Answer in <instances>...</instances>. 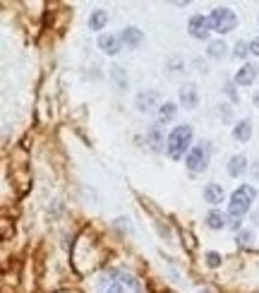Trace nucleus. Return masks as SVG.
Returning a JSON list of instances; mask_svg holds the SVG:
<instances>
[{"instance_id": "obj_24", "label": "nucleus", "mask_w": 259, "mask_h": 293, "mask_svg": "<svg viewBox=\"0 0 259 293\" xmlns=\"http://www.w3.org/2000/svg\"><path fill=\"white\" fill-rule=\"evenodd\" d=\"M250 53H255V56H259V36H257V39H252V41H250Z\"/></svg>"}, {"instance_id": "obj_18", "label": "nucleus", "mask_w": 259, "mask_h": 293, "mask_svg": "<svg viewBox=\"0 0 259 293\" xmlns=\"http://www.w3.org/2000/svg\"><path fill=\"white\" fill-rule=\"evenodd\" d=\"M206 226H209V228H214V231H218V228H223V226H228V223H226V216H223V214H221V211H209V214H206Z\"/></svg>"}, {"instance_id": "obj_15", "label": "nucleus", "mask_w": 259, "mask_h": 293, "mask_svg": "<svg viewBox=\"0 0 259 293\" xmlns=\"http://www.w3.org/2000/svg\"><path fill=\"white\" fill-rule=\"evenodd\" d=\"M233 137H235L238 142H247L250 137H252V123H250L247 118L238 120V123H235V127H233Z\"/></svg>"}, {"instance_id": "obj_26", "label": "nucleus", "mask_w": 259, "mask_h": 293, "mask_svg": "<svg viewBox=\"0 0 259 293\" xmlns=\"http://www.w3.org/2000/svg\"><path fill=\"white\" fill-rule=\"evenodd\" d=\"M252 221H255V223H259V209L255 211V214H252Z\"/></svg>"}, {"instance_id": "obj_12", "label": "nucleus", "mask_w": 259, "mask_h": 293, "mask_svg": "<svg viewBox=\"0 0 259 293\" xmlns=\"http://www.w3.org/2000/svg\"><path fill=\"white\" fill-rule=\"evenodd\" d=\"M204 199H206V204H221V202L226 199V190H223V185L209 183V185L204 188Z\"/></svg>"}, {"instance_id": "obj_5", "label": "nucleus", "mask_w": 259, "mask_h": 293, "mask_svg": "<svg viewBox=\"0 0 259 293\" xmlns=\"http://www.w3.org/2000/svg\"><path fill=\"white\" fill-rule=\"evenodd\" d=\"M209 19H211V29L218 31V34H228V31L238 27V17H235L231 7H216L214 12L209 14Z\"/></svg>"}, {"instance_id": "obj_8", "label": "nucleus", "mask_w": 259, "mask_h": 293, "mask_svg": "<svg viewBox=\"0 0 259 293\" xmlns=\"http://www.w3.org/2000/svg\"><path fill=\"white\" fill-rule=\"evenodd\" d=\"M120 41L127 46V48H139L144 43V31L139 27H125L123 34H120Z\"/></svg>"}, {"instance_id": "obj_14", "label": "nucleus", "mask_w": 259, "mask_h": 293, "mask_svg": "<svg viewBox=\"0 0 259 293\" xmlns=\"http://www.w3.org/2000/svg\"><path fill=\"white\" fill-rule=\"evenodd\" d=\"M245 171H247V156L245 154H235L231 161H228V173H231L233 178H240Z\"/></svg>"}, {"instance_id": "obj_16", "label": "nucleus", "mask_w": 259, "mask_h": 293, "mask_svg": "<svg viewBox=\"0 0 259 293\" xmlns=\"http://www.w3.org/2000/svg\"><path fill=\"white\" fill-rule=\"evenodd\" d=\"M175 115H177V106L173 103V101H166V103L159 106V123H161V125L175 120Z\"/></svg>"}, {"instance_id": "obj_21", "label": "nucleus", "mask_w": 259, "mask_h": 293, "mask_svg": "<svg viewBox=\"0 0 259 293\" xmlns=\"http://www.w3.org/2000/svg\"><path fill=\"white\" fill-rule=\"evenodd\" d=\"M252 240H255V233L245 228V231H238V245L243 248V245H252Z\"/></svg>"}, {"instance_id": "obj_28", "label": "nucleus", "mask_w": 259, "mask_h": 293, "mask_svg": "<svg viewBox=\"0 0 259 293\" xmlns=\"http://www.w3.org/2000/svg\"><path fill=\"white\" fill-rule=\"evenodd\" d=\"M199 293H211V291H199Z\"/></svg>"}, {"instance_id": "obj_4", "label": "nucleus", "mask_w": 259, "mask_h": 293, "mask_svg": "<svg viewBox=\"0 0 259 293\" xmlns=\"http://www.w3.org/2000/svg\"><path fill=\"white\" fill-rule=\"evenodd\" d=\"M209 161H211V144L209 142H197L194 147L190 149V154L185 156V166L190 168L192 173H199V171H204L209 166Z\"/></svg>"}, {"instance_id": "obj_19", "label": "nucleus", "mask_w": 259, "mask_h": 293, "mask_svg": "<svg viewBox=\"0 0 259 293\" xmlns=\"http://www.w3.org/2000/svg\"><path fill=\"white\" fill-rule=\"evenodd\" d=\"M226 51H228V46L223 43V39H218V41H211V43H209V51H206V56H209V58H223V56H226Z\"/></svg>"}, {"instance_id": "obj_22", "label": "nucleus", "mask_w": 259, "mask_h": 293, "mask_svg": "<svg viewBox=\"0 0 259 293\" xmlns=\"http://www.w3.org/2000/svg\"><path fill=\"white\" fill-rule=\"evenodd\" d=\"M247 53H250V43H247V41H238V43H235L233 56H235V58H245Z\"/></svg>"}, {"instance_id": "obj_20", "label": "nucleus", "mask_w": 259, "mask_h": 293, "mask_svg": "<svg viewBox=\"0 0 259 293\" xmlns=\"http://www.w3.org/2000/svg\"><path fill=\"white\" fill-rule=\"evenodd\" d=\"M110 77L115 80L118 89H127V77L123 75V68H120V65H113V68H110Z\"/></svg>"}, {"instance_id": "obj_25", "label": "nucleus", "mask_w": 259, "mask_h": 293, "mask_svg": "<svg viewBox=\"0 0 259 293\" xmlns=\"http://www.w3.org/2000/svg\"><path fill=\"white\" fill-rule=\"evenodd\" d=\"M233 84H235V82H233ZM233 84H231V82L226 84V94H228L233 101H238V97H235V89H233Z\"/></svg>"}, {"instance_id": "obj_27", "label": "nucleus", "mask_w": 259, "mask_h": 293, "mask_svg": "<svg viewBox=\"0 0 259 293\" xmlns=\"http://www.w3.org/2000/svg\"><path fill=\"white\" fill-rule=\"evenodd\" d=\"M255 106H257V108H259V92H257V94H255Z\"/></svg>"}, {"instance_id": "obj_7", "label": "nucleus", "mask_w": 259, "mask_h": 293, "mask_svg": "<svg viewBox=\"0 0 259 293\" xmlns=\"http://www.w3.org/2000/svg\"><path fill=\"white\" fill-rule=\"evenodd\" d=\"M257 72H259V68L255 65V63H245L240 70L235 72V80H233V82L238 84V87H250V84L255 82Z\"/></svg>"}, {"instance_id": "obj_13", "label": "nucleus", "mask_w": 259, "mask_h": 293, "mask_svg": "<svg viewBox=\"0 0 259 293\" xmlns=\"http://www.w3.org/2000/svg\"><path fill=\"white\" fill-rule=\"evenodd\" d=\"M147 144H149L154 152H161V147H166V140H164V132H161V127L154 125L147 130Z\"/></svg>"}, {"instance_id": "obj_17", "label": "nucleus", "mask_w": 259, "mask_h": 293, "mask_svg": "<svg viewBox=\"0 0 259 293\" xmlns=\"http://www.w3.org/2000/svg\"><path fill=\"white\" fill-rule=\"evenodd\" d=\"M106 24H108V12L106 10H94L89 14V29L91 31H101Z\"/></svg>"}, {"instance_id": "obj_2", "label": "nucleus", "mask_w": 259, "mask_h": 293, "mask_svg": "<svg viewBox=\"0 0 259 293\" xmlns=\"http://www.w3.org/2000/svg\"><path fill=\"white\" fill-rule=\"evenodd\" d=\"M255 197H257V193H255L252 185H243V188H238V190L231 195L228 216H233V219H243L247 211H250V207H252Z\"/></svg>"}, {"instance_id": "obj_6", "label": "nucleus", "mask_w": 259, "mask_h": 293, "mask_svg": "<svg viewBox=\"0 0 259 293\" xmlns=\"http://www.w3.org/2000/svg\"><path fill=\"white\" fill-rule=\"evenodd\" d=\"M187 31H190L192 39L197 41H206L209 39V31H211V19L204 17V14H192L190 22H187Z\"/></svg>"}, {"instance_id": "obj_9", "label": "nucleus", "mask_w": 259, "mask_h": 293, "mask_svg": "<svg viewBox=\"0 0 259 293\" xmlns=\"http://www.w3.org/2000/svg\"><path fill=\"white\" fill-rule=\"evenodd\" d=\"M120 36H113V34H101L98 36V48L106 53V56H115L120 51Z\"/></svg>"}, {"instance_id": "obj_23", "label": "nucleus", "mask_w": 259, "mask_h": 293, "mask_svg": "<svg viewBox=\"0 0 259 293\" xmlns=\"http://www.w3.org/2000/svg\"><path fill=\"white\" fill-rule=\"evenodd\" d=\"M206 265L216 269V267L221 265V255H218V252H206Z\"/></svg>"}, {"instance_id": "obj_11", "label": "nucleus", "mask_w": 259, "mask_h": 293, "mask_svg": "<svg viewBox=\"0 0 259 293\" xmlns=\"http://www.w3.org/2000/svg\"><path fill=\"white\" fill-rule=\"evenodd\" d=\"M156 101H159V97H156V92H151V89H147V92H139V94H137L135 106H137V111L147 113V111H151V108L156 106Z\"/></svg>"}, {"instance_id": "obj_1", "label": "nucleus", "mask_w": 259, "mask_h": 293, "mask_svg": "<svg viewBox=\"0 0 259 293\" xmlns=\"http://www.w3.org/2000/svg\"><path fill=\"white\" fill-rule=\"evenodd\" d=\"M192 137H194V127L192 125H177L171 130V135H168V140H166V154H168V159H173V161H180V159H185L190 149L194 147L192 144Z\"/></svg>"}, {"instance_id": "obj_10", "label": "nucleus", "mask_w": 259, "mask_h": 293, "mask_svg": "<svg viewBox=\"0 0 259 293\" xmlns=\"http://www.w3.org/2000/svg\"><path fill=\"white\" fill-rule=\"evenodd\" d=\"M197 103H199L197 87H194V84H185V87L180 89V106H185L187 111H192V108H197Z\"/></svg>"}, {"instance_id": "obj_3", "label": "nucleus", "mask_w": 259, "mask_h": 293, "mask_svg": "<svg viewBox=\"0 0 259 293\" xmlns=\"http://www.w3.org/2000/svg\"><path fill=\"white\" fill-rule=\"evenodd\" d=\"M103 293H142L139 284L132 274L127 272H110L106 279V289Z\"/></svg>"}]
</instances>
